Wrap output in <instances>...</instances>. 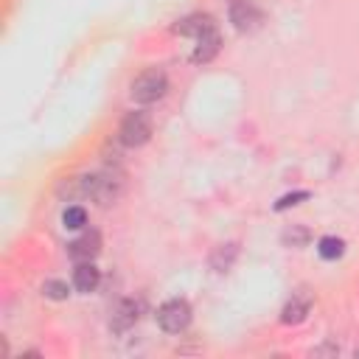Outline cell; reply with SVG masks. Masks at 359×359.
I'll use <instances>...</instances> for the list:
<instances>
[{
  "label": "cell",
  "mask_w": 359,
  "mask_h": 359,
  "mask_svg": "<svg viewBox=\"0 0 359 359\" xmlns=\"http://www.w3.org/2000/svg\"><path fill=\"white\" fill-rule=\"evenodd\" d=\"M81 188H84V196H90L93 202L112 205L123 191V174L118 168L107 165V168H98L93 174H84L81 177Z\"/></svg>",
  "instance_id": "1"
},
{
  "label": "cell",
  "mask_w": 359,
  "mask_h": 359,
  "mask_svg": "<svg viewBox=\"0 0 359 359\" xmlns=\"http://www.w3.org/2000/svg\"><path fill=\"white\" fill-rule=\"evenodd\" d=\"M165 90H168V76L163 70H157V67L143 70L129 87L135 104H154V101H160L165 95Z\"/></svg>",
  "instance_id": "2"
},
{
  "label": "cell",
  "mask_w": 359,
  "mask_h": 359,
  "mask_svg": "<svg viewBox=\"0 0 359 359\" xmlns=\"http://www.w3.org/2000/svg\"><path fill=\"white\" fill-rule=\"evenodd\" d=\"M151 137V118L143 109H132L123 115L118 126V143L126 149H137Z\"/></svg>",
  "instance_id": "3"
},
{
  "label": "cell",
  "mask_w": 359,
  "mask_h": 359,
  "mask_svg": "<svg viewBox=\"0 0 359 359\" xmlns=\"http://www.w3.org/2000/svg\"><path fill=\"white\" fill-rule=\"evenodd\" d=\"M157 323L165 334H180L191 325V306L182 297H171L157 309Z\"/></svg>",
  "instance_id": "4"
},
{
  "label": "cell",
  "mask_w": 359,
  "mask_h": 359,
  "mask_svg": "<svg viewBox=\"0 0 359 359\" xmlns=\"http://www.w3.org/2000/svg\"><path fill=\"white\" fill-rule=\"evenodd\" d=\"M101 252V233L98 230H81L70 244H67V255L70 261L81 264V261H95V255Z\"/></svg>",
  "instance_id": "5"
},
{
  "label": "cell",
  "mask_w": 359,
  "mask_h": 359,
  "mask_svg": "<svg viewBox=\"0 0 359 359\" xmlns=\"http://www.w3.org/2000/svg\"><path fill=\"white\" fill-rule=\"evenodd\" d=\"M261 20H264V14L252 0H233L230 3V22L236 31H241V34L255 31L261 25Z\"/></svg>",
  "instance_id": "6"
},
{
  "label": "cell",
  "mask_w": 359,
  "mask_h": 359,
  "mask_svg": "<svg viewBox=\"0 0 359 359\" xmlns=\"http://www.w3.org/2000/svg\"><path fill=\"white\" fill-rule=\"evenodd\" d=\"M208 31H216V22H213L210 14H202V11L177 20V25H174V34H180V36H194V39L205 36Z\"/></svg>",
  "instance_id": "7"
},
{
  "label": "cell",
  "mask_w": 359,
  "mask_h": 359,
  "mask_svg": "<svg viewBox=\"0 0 359 359\" xmlns=\"http://www.w3.org/2000/svg\"><path fill=\"white\" fill-rule=\"evenodd\" d=\"M309 311H311V294H309L306 289H300V292H294V294L286 300V306H283V311H280V323L297 325V323L306 320Z\"/></svg>",
  "instance_id": "8"
},
{
  "label": "cell",
  "mask_w": 359,
  "mask_h": 359,
  "mask_svg": "<svg viewBox=\"0 0 359 359\" xmlns=\"http://www.w3.org/2000/svg\"><path fill=\"white\" fill-rule=\"evenodd\" d=\"M137 317H140V303H135L132 297H126V300H121V303L112 309L109 328H112L115 334H123V331H129V328L137 323Z\"/></svg>",
  "instance_id": "9"
},
{
  "label": "cell",
  "mask_w": 359,
  "mask_h": 359,
  "mask_svg": "<svg viewBox=\"0 0 359 359\" xmlns=\"http://www.w3.org/2000/svg\"><path fill=\"white\" fill-rule=\"evenodd\" d=\"M194 42H196V45H194V53H191V62H194V65L210 62V59L219 53V48H222L219 31H208L205 36H199V39H194Z\"/></svg>",
  "instance_id": "10"
},
{
  "label": "cell",
  "mask_w": 359,
  "mask_h": 359,
  "mask_svg": "<svg viewBox=\"0 0 359 359\" xmlns=\"http://www.w3.org/2000/svg\"><path fill=\"white\" fill-rule=\"evenodd\" d=\"M98 280H101V272H98V266H95L93 261L76 264V269H73V286H76L79 292H84V294L95 292Z\"/></svg>",
  "instance_id": "11"
},
{
  "label": "cell",
  "mask_w": 359,
  "mask_h": 359,
  "mask_svg": "<svg viewBox=\"0 0 359 359\" xmlns=\"http://www.w3.org/2000/svg\"><path fill=\"white\" fill-rule=\"evenodd\" d=\"M317 252H320V258H325V261H337V258L345 252V241L337 238V236H323V238L317 241Z\"/></svg>",
  "instance_id": "12"
},
{
  "label": "cell",
  "mask_w": 359,
  "mask_h": 359,
  "mask_svg": "<svg viewBox=\"0 0 359 359\" xmlns=\"http://www.w3.org/2000/svg\"><path fill=\"white\" fill-rule=\"evenodd\" d=\"M236 252H238L236 244H222V247L210 255V266H213L216 272H227L230 264H233V258H236Z\"/></svg>",
  "instance_id": "13"
},
{
  "label": "cell",
  "mask_w": 359,
  "mask_h": 359,
  "mask_svg": "<svg viewBox=\"0 0 359 359\" xmlns=\"http://www.w3.org/2000/svg\"><path fill=\"white\" fill-rule=\"evenodd\" d=\"M62 224H65V230H81V227L87 224V210H84L81 205H70V208H65V213H62Z\"/></svg>",
  "instance_id": "14"
},
{
  "label": "cell",
  "mask_w": 359,
  "mask_h": 359,
  "mask_svg": "<svg viewBox=\"0 0 359 359\" xmlns=\"http://www.w3.org/2000/svg\"><path fill=\"white\" fill-rule=\"evenodd\" d=\"M283 244L286 247H303V244H309V238H311V233L303 227V224H292V227H286L283 230Z\"/></svg>",
  "instance_id": "15"
},
{
  "label": "cell",
  "mask_w": 359,
  "mask_h": 359,
  "mask_svg": "<svg viewBox=\"0 0 359 359\" xmlns=\"http://www.w3.org/2000/svg\"><path fill=\"white\" fill-rule=\"evenodd\" d=\"M42 294L50 297V300H65V297L70 294V289H67L65 280H45V283H42Z\"/></svg>",
  "instance_id": "16"
},
{
  "label": "cell",
  "mask_w": 359,
  "mask_h": 359,
  "mask_svg": "<svg viewBox=\"0 0 359 359\" xmlns=\"http://www.w3.org/2000/svg\"><path fill=\"white\" fill-rule=\"evenodd\" d=\"M303 199H309V191L286 194V196H280V199L275 202V210H286V208H292V205H297V202H303Z\"/></svg>",
  "instance_id": "17"
},
{
  "label": "cell",
  "mask_w": 359,
  "mask_h": 359,
  "mask_svg": "<svg viewBox=\"0 0 359 359\" xmlns=\"http://www.w3.org/2000/svg\"><path fill=\"white\" fill-rule=\"evenodd\" d=\"M356 356H359V348H356Z\"/></svg>",
  "instance_id": "18"
}]
</instances>
